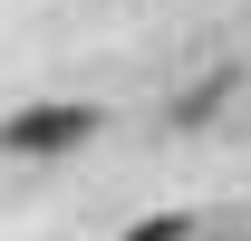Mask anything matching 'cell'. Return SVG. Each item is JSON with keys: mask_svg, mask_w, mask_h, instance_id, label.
I'll return each mask as SVG.
<instances>
[{"mask_svg": "<svg viewBox=\"0 0 251 241\" xmlns=\"http://www.w3.org/2000/svg\"><path fill=\"white\" fill-rule=\"evenodd\" d=\"M77 135H87V116H29V125H20V145H77Z\"/></svg>", "mask_w": 251, "mask_h": 241, "instance_id": "obj_1", "label": "cell"}, {"mask_svg": "<svg viewBox=\"0 0 251 241\" xmlns=\"http://www.w3.org/2000/svg\"><path fill=\"white\" fill-rule=\"evenodd\" d=\"M184 232H193L184 212H155V222H135V232H126V241H184Z\"/></svg>", "mask_w": 251, "mask_h": 241, "instance_id": "obj_2", "label": "cell"}]
</instances>
